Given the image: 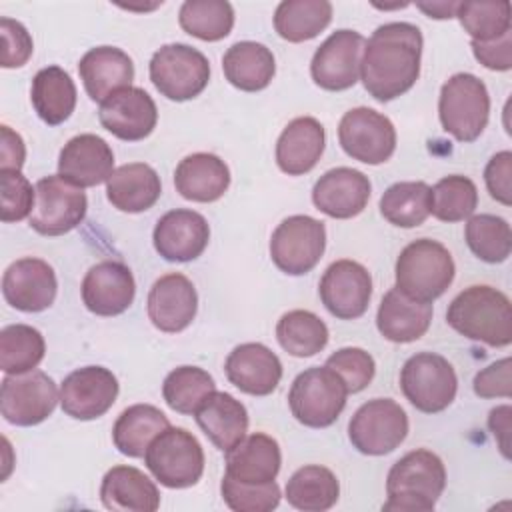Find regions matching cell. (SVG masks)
<instances>
[{
	"mask_svg": "<svg viewBox=\"0 0 512 512\" xmlns=\"http://www.w3.org/2000/svg\"><path fill=\"white\" fill-rule=\"evenodd\" d=\"M422 32L410 22L378 26L364 42L360 80L378 102H390L406 94L420 76Z\"/></svg>",
	"mask_w": 512,
	"mask_h": 512,
	"instance_id": "1",
	"label": "cell"
},
{
	"mask_svg": "<svg viewBox=\"0 0 512 512\" xmlns=\"http://www.w3.org/2000/svg\"><path fill=\"white\" fill-rule=\"evenodd\" d=\"M448 324L468 340L494 348L512 342V304L508 296L488 284L462 290L446 310Z\"/></svg>",
	"mask_w": 512,
	"mask_h": 512,
	"instance_id": "2",
	"label": "cell"
},
{
	"mask_svg": "<svg viewBox=\"0 0 512 512\" xmlns=\"http://www.w3.org/2000/svg\"><path fill=\"white\" fill-rule=\"evenodd\" d=\"M446 488V468L438 454L426 448L412 450L396 460L386 478L382 510L430 512Z\"/></svg>",
	"mask_w": 512,
	"mask_h": 512,
	"instance_id": "3",
	"label": "cell"
},
{
	"mask_svg": "<svg viewBox=\"0 0 512 512\" xmlns=\"http://www.w3.org/2000/svg\"><path fill=\"white\" fill-rule=\"evenodd\" d=\"M456 266L444 244L418 238L402 248L396 260V288L412 300L432 304L452 284Z\"/></svg>",
	"mask_w": 512,
	"mask_h": 512,
	"instance_id": "4",
	"label": "cell"
},
{
	"mask_svg": "<svg viewBox=\"0 0 512 512\" xmlns=\"http://www.w3.org/2000/svg\"><path fill=\"white\" fill-rule=\"evenodd\" d=\"M438 116L444 132L452 134L458 142H474L490 118L486 84L470 72L450 76L440 90Z\"/></svg>",
	"mask_w": 512,
	"mask_h": 512,
	"instance_id": "5",
	"label": "cell"
},
{
	"mask_svg": "<svg viewBox=\"0 0 512 512\" xmlns=\"http://www.w3.org/2000/svg\"><path fill=\"white\" fill-rule=\"evenodd\" d=\"M348 388L328 366H312L300 372L288 392L292 416L308 428H328L342 414Z\"/></svg>",
	"mask_w": 512,
	"mask_h": 512,
	"instance_id": "6",
	"label": "cell"
},
{
	"mask_svg": "<svg viewBox=\"0 0 512 512\" xmlns=\"http://www.w3.org/2000/svg\"><path fill=\"white\" fill-rule=\"evenodd\" d=\"M146 468L166 488H190L204 472V450L198 438L180 426L160 432L144 454Z\"/></svg>",
	"mask_w": 512,
	"mask_h": 512,
	"instance_id": "7",
	"label": "cell"
},
{
	"mask_svg": "<svg viewBox=\"0 0 512 512\" xmlns=\"http://www.w3.org/2000/svg\"><path fill=\"white\" fill-rule=\"evenodd\" d=\"M150 80L154 88L174 102L192 100L204 92L210 80L208 58L182 42L160 46L150 58Z\"/></svg>",
	"mask_w": 512,
	"mask_h": 512,
	"instance_id": "8",
	"label": "cell"
},
{
	"mask_svg": "<svg viewBox=\"0 0 512 512\" xmlns=\"http://www.w3.org/2000/svg\"><path fill=\"white\" fill-rule=\"evenodd\" d=\"M400 390L416 410L436 414L454 402L458 378L444 356L418 352L410 356L400 370Z\"/></svg>",
	"mask_w": 512,
	"mask_h": 512,
	"instance_id": "9",
	"label": "cell"
},
{
	"mask_svg": "<svg viewBox=\"0 0 512 512\" xmlns=\"http://www.w3.org/2000/svg\"><path fill=\"white\" fill-rule=\"evenodd\" d=\"M408 436V416L392 398H372L364 402L348 424L352 446L366 456L394 452Z\"/></svg>",
	"mask_w": 512,
	"mask_h": 512,
	"instance_id": "10",
	"label": "cell"
},
{
	"mask_svg": "<svg viewBox=\"0 0 512 512\" xmlns=\"http://www.w3.org/2000/svg\"><path fill=\"white\" fill-rule=\"evenodd\" d=\"M326 250V226L324 222L294 214L284 218L270 238V258L278 270L290 276H302L310 272Z\"/></svg>",
	"mask_w": 512,
	"mask_h": 512,
	"instance_id": "11",
	"label": "cell"
},
{
	"mask_svg": "<svg viewBox=\"0 0 512 512\" xmlns=\"http://www.w3.org/2000/svg\"><path fill=\"white\" fill-rule=\"evenodd\" d=\"M34 188L36 200L28 222L38 234L62 236L84 220L88 210L84 188L70 184L60 174L40 178Z\"/></svg>",
	"mask_w": 512,
	"mask_h": 512,
	"instance_id": "12",
	"label": "cell"
},
{
	"mask_svg": "<svg viewBox=\"0 0 512 512\" xmlns=\"http://www.w3.org/2000/svg\"><path fill=\"white\" fill-rule=\"evenodd\" d=\"M60 392L42 370L6 374L0 384V414L14 426H36L56 408Z\"/></svg>",
	"mask_w": 512,
	"mask_h": 512,
	"instance_id": "13",
	"label": "cell"
},
{
	"mask_svg": "<svg viewBox=\"0 0 512 512\" xmlns=\"http://www.w3.org/2000/svg\"><path fill=\"white\" fill-rule=\"evenodd\" d=\"M342 150L362 164H382L396 150V128L392 120L374 108L358 106L348 110L338 124Z\"/></svg>",
	"mask_w": 512,
	"mask_h": 512,
	"instance_id": "14",
	"label": "cell"
},
{
	"mask_svg": "<svg viewBox=\"0 0 512 512\" xmlns=\"http://www.w3.org/2000/svg\"><path fill=\"white\" fill-rule=\"evenodd\" d=\"M364 42V36L356 30L332 32L312 56L310 74L314 84L330 92L352 88L360 78Z\"/></svg>",
	"mask_w": 512,
	"mask_h": 512,
	"instance_id": "15",
	"label": "cell"
},
{
	"mask_svg": "<svg viewBox=\"0 0 512 512\" xmlns=\"http://www.w3.org/2000/svg\"><path fill=\"white\" fill-rule=\"evenodd\" d=\"M318 294L332 316L340 320H356L368 310L372 276L360 262L342 258L324 270Z\"/></svg>",
	"mask_w": 512,
	"mask_h": 512,
	"instance_id": "16",
	"label": "cell"
},
{
	"mask_svg": "<svg viewBox=\"0 0 512 512\" xmlns=\"http://www.w3.org/2000/svg\"><path fill=\"white\" fill-rule=\"evenodd\" d=\"M118 378L104 366H84L70 372L60 386V406L74 420L104 416L118 398Z\"/></svg>",
	"mask_w": 512,
	"mask_h": 512,
	"instance_id": "17",
	"label": "cell"
},
{
	"mask_svg": "<svg viewBox=\"0 0 512 512\" xmlns=\"http://www.w3.org/2000/svg\"><path fill=\"white\" fill-rule=\"evenodd\" d=\"M58 280L54 268L42 258H20L2 276L4 300L20 312H42L54 304Z\"/></svg>",
	"mask_w": 512,
	"mask_h": 512,
	"instance_id": "18",
	"label": "cell"
},
{
	"mask_svg": "<svg viewBox=\"0 0 512 512\" xmlns=\"http://www.w3.org/2000/svg\"><path fill=\"white\" fill-rule=\"evenodd\" d=\"M98 120L112 136L126 142H138L150 136L156 128L158 110L144 88L128 86L100 102Z\"/></svg>",
	"mask_w": 512,
	"mask_h": 512,
	"instance_id": "19",
	"label": "cell"
},
{
	"mask_svg": "<svg viewBox=\"0 0 512 512\" xmlns=\"http://www.w3.org/2000/svg\"><path fill=\"white\" fill-rule=\"evenodd\" d=\"M84 306L96 316H118L126 312L136 296L132 270L116 260L94 264L80 286Z\"/></svg>",
	"mask_w": 512,
	"mask_h": 512,
	"instance_id": "20",
	"label": "cell"
},
{
	"mask_svg": "<svg viewBox=\"0 0 512 512\" xmlns=\"http://www.w3.org/2000/svg\"><path fill=\"white\" fill-rule=\"evenodd\" d=\"M210 226L206 218L188 208H176L158 218L152 242L156 252L168 262L196 260L208 246Z\"/></svg>",
	"mask_w": 512,
	"mask_h": 512,
	"instance_id": "21",
	"label": "cell"
},
{
	"mask_svg": "<svg viewBox=\"0 0 512 512\" xmlns=\"http://www.w3.org/2000/svg\"><path fill=\"white\" fill-rule=\"evenodd\" d=\"M146 310L160 332H182L192 324L198 310V294L192 280L180 272L160 276L148 292Z\"/></svg>",
	"mask_w": 512,
	"mask_h": 512,
	"instance_id": "22",
	"label": "cell"
},
{
	"mask_svg": "<svg viewBox=\"0 0 512 512\" xmlns=\"http://www.w3.org/2000/svg\"><path fill=\"white\" fill-rule=\"evenodd\" d=\"M370 194L372 184L364 172L338 166L324 172L316 180L312 188V202L326 216L348 220L358 216L368 206Z\"/></svg>",
	"mask_w": 512,
	"mask_h": 512,
	"instance_id": "23",
	"label": "cell"
},
{
	"mask_svg": "<svg viewBox=\"0 0 512 512\" xmlns=\"http://www.w3.org/2000/svg\"><path fill=\"white\" fill-rule=\"evenodd\" d=\"M114 172V152L110 144L96 134H78L70 138L58 156V174L74 186L92 188Z\"/></svg>",
	"mask_w": 512,
	"mask_h": 512,
	"instance_id": "24",
	"label": "cell"
},
{
	"mask_svg": "<svg viewBox=\"0 0 512 512\" xmlns=\"http://www.w3.org/2000/svg\"><path fill=\"white\" fill-rule=\"evenodd\" d=\"M224 372L230 384L240 392L268 396L282 380V362L268 346L260 342H244L228 354Z\"/></svg>",
	"mask_w": 512,
	"mask_h": 512,
	"instance_id": "25",
	"label": "cell"
},
{
	"mask_svg": "<svg viewBox=\"0 0 512 512\" xmlns=\"http://www.w3.org/2000/svg\"><path fill=\"white\" fill-rule=\"evenodd\" d=\"M78 74L90 100L104 102L110 94L132 86L134 62L116 46H96L80 58Z\"/></svg>",
	"mask_w": 512,
	"mask_h": 512,
	"instance_id": "26",
	"label": "cell"
},
{
	"mask_svg": "<svg viewBox=\"0 0 512 512\" xmlns=\"http://www.w3.org/2000/svg\"><path fill=\"white\" fill-rule=\"evenodd\" d=\"M226 454V476L242 484H268L274 482L280 466L282 454L278 442L264 434L254 432L244 436L232 450Z\"/></svg>",
	"mask_w": 512,
	"mask_h": 512,
	"instance_id": "27",
	"label": "cell"
},
{
	"mask_svg": "<svg viewBox=\"0 0 512 512\" xmlns=\"http://www.w3.org/2000/svg\"><path fill=\"white\" fill-rule=\"evenodd\" d=\"M324 144L326 132L316 118H294L278 136L276 164L288 176H302L318 164Z\"/></svg>",
	"mask_w": 512,
	"mask_h": 512,
	"instance_id": "28",
	"label": "cell"
},
{
	"mask_svg": "<svg viewBox=\"0 0 512 512\" xmlns=\"http://www.w3.org/2000/svg\"><path fill=\"white\" fill-rule=\"evenodd\" d=\"M176 192L192 202H216L230 186L228 164L210 152H194L174 170Z\"/></svg>",
	"mask_w": 512,
	"mask_h": 512,
	"instance_id": "29",
	"label": "cell"
},
{
	"mask_svg": "<svg viewBox=\"0 0 512 512\" xmlns=\"http://www.w3.org/2000/svg\"><path fill=\"white\" fill-rule=\"evenodd\" d=\"M432 314V304L412 300L394 286L380 300L376 312V326L386 340L396 344H408L428 332Z\"/></svg>",
	"mask_w": 512,
	"mask_h": 512,
	"instance_id": "30",
	"label": "cell"
},
{
	"mask_svg": "<svg viewBox=\"0 0 512 512\" xmlns=\"http://www.w3.org/2000/svg\"><path fill=\"white\" fill-rule=\"evenodd\" d=\"M192 416L206 438L222 452L232 450L248 432L246 406L228 392L214 390Z\"/></svg>",
	"mask_w": 512,
	"mask_h": 512,
	"instance_id": "31",
	"label": "cell"
},
{
	"mask_svg": "<svg viewBox=\"0 0 512 512\" xmlns=\"http://www.w3.org/2000/svg\"><path fill=\"white\" fill-rule=\"evenodd\" d=\"M100 500L116 512H154L160 506V492L142 470L120 464L104 474Z\"/></svg>",
	"mask_w": 512,
	"mask_h": 512,
	"instance_id": "32",
	"label": "cell"
},
{
	"mask_svg": "<svg viewBox=\"0 0 512 512\" xmlns=\"http://www.w3.org/2000/svg\"><path fill=\"white\" fill-rule=\"evenodd\" d=\"M162 194L158 172L144 162H130L114 168L106 180L108 202L128 214H138L152 208Z\"/></svg>",
	"mask_w": 512,
	"mask_h": 512,
	"instance_id": "33",
	"label": "cell"
},
{
	"mask_svg": "<svg viewBox=\"0 0 512 512\" xmlns=\"http://www.w3.org/2000/svg\"><path fill=\"white\" fill-rule=\"evenodd\" d=\"M222 70L234 88L242 92H258L272 82L276 60L272 50L264 44L242 40L224 52Z\"/></svg>",
	"mask_w": 512,
	"mask_h": 512,
	"instance_id": "34",
	"label": "cell"
},
{
	"mask_svg": "<svg viewBox=\"0 0 512 512\" xmlns=\"http://www.w3.org/2000/svg\"><path fill=\"white\" fill-rule=\"evenodd\" d=\"M30 100L42 122L58 126L66 122L76 108L74 80L64 68L46 66L32 78Z\"/></svg>",
	"mask_w": 512,
	"mask_h": 512,
	"instance_id": "35",
	"label": "cell"
},
{
	"mask_svg": "<svg viewBox=\"0 0 512 512\" xmlns=\"http://www.w3.org/2000/svg\"><path fill=\"white\" fill-rule=\"evenodd\" d=\"M170 426L166 414L152 404H132L120 412L112 426V442L120 454L142 458L150 442Z\"/></svg>",
	"mask_w": 512,
	"mask_h": 512,
	"instance_id": "36",
	"label": "cell"
},
{
	"mask_svg": "<svg viewBox=\"0 0 512 512\" xmlns=\"http://www.w3.org/2000/svg\"><path fill=\"white\" fill-rule=\"evenodd\" d=\"M340 496V484L334 472L320 464L298 468L286 482V500L302 512L330 510Z\"/></svg>",
	"mask_w": 512,
	"mask_h": 512,
	"instance_id": "37",
	"label": "cell"
},
{
	"mask_svg": "<svg viewBox=\"0 0 512 512\" xmlns=\"http://www.w3.org/2000/svg\"><path fill=\"white\" fill-rule=\"evenodd\" d=\"M332 20L328 0H284L274 12V30L288 42L316 38Z\"/></svg>",
	"mask_w": 512,
	"mask_h": 512,
	"instance_id": "38",
	"label": "cell"
},
{
	"mask_svg": "<svg viewBox=\"0 0 512 512\" xmlns=\"http://www.w3.org/2000/svg\"><path fill=\"white\" fill-rule=\"evenodd\" d=\"M432 192L426 182H396L380 196V214L392 226L416 228L430 216Z\"/></svg>",
	"mask_w": 512,
	"mask_h": 512,
	"instance_id": "39",
	"label": "cell"
},
{
	"mask_svg": "<svg viewBox=\"0 0 512 512\" xmlns=\"http://www.w3.org/2000/svg\"><path fill=\"white\" fill-rule=\"evenodd\" d=\"M278 344L296 358H308L322 352L330 332L320 316L310 310H290L276 324Z\"/></svg>",
	"mask_w": 512,
	"mask_h": 512,
	"instance_id": "40",
	"label": "cell"
},
{
	"mask_svg": "<svg viewBox=\"0 0 512 512\" xmlns=\"http://www.w3.org/2000/svg\"><path fill=\"white\" fill-rule=\"evenodd\" d=\"M180 28L204 42H218L232 32L234 8L226 0H186L178 12Z\"/></svg>",
	"mask_w": 512,
	"mask_h": 512,
	"instance_id": "41",
	"label": "cell"
},
{
	"mask_svg": "<svg viewBox=\"0 0 512 512\" xmlns=\"http://www.w3.org/2000/svg\"><path fill=\"white\" fill-rule=\"evenodd\" d=\"M44 354V336L34 326L10 324L0 330V368L4 374L32 372Z\"/></svg>",
	"mask_w": 512,
	"mask_h": 512,
	"instance_id": "42",
	"label": "cell"
},
{
	"mask_svg": "<svg viewBox=\"0 0 512 512\" xmlns=\"http://www.w3.org/2000/svg\"><path fill=\"white\" fill-rule=\"evenodd\" d=\"M464 238L472 254L488 264L504 262L512 250L510 224L496 214L470 216L464 228Z\"/></svg>",
	"mask_w": 512,
	"mask_h": 512,
	"instance_id": "43",
	"label": "cell"
},
{
	"mask_svg": "<svg viewBox=\"0 0 512 512\" xmlns=\"http://www.w3.org/2000/svg\"><path fill=\"white\" fill-rule=\"evenodd\" d=\"M214 390V378L198 366H178L162 384L164 402L178 414H194Z\"/></svg>",
	"mask_w": 512,
	"mask_h": 512,
	"instance_id": "44",
	"label": "cell"
},
{
	"mask_svg": "<svg viewBox=\"0 0 512 512\" xmlns=\"http://www.w3.org/2000/svg\"><path fill=\"white\" fill-rule=\"evenodd\" d=\"M430 192V214L442 222H460L470 218L478 206V188L468 176H444L430 188Z\"/></svg>",
	"mask_w": 512,
	"mask_h": 512,
	"instance_id": "45",
	"label": "cell"
},
{
	"mask_svg": "<svg viewBox=\"0 0 512 512\" xmlns=\"http://www.w3.org/2000/svg\"><path fill=\"white\" fill-rule=\"evenodd\" d=\"M456 18L476 42H490L510 32L508 2H458Z\"/></svg>",
	"mask_w": 512,
	"mask_h": 512,
	"instance_id": "46",
	"label": "cell"
},
{
	"mask_svg": "<svg viewBox=\"0 0 512 512\" xmlns=\"http://www.w3.org/2000/svg\"><path fill=\"white\" fill-rule=\"evenodd\" d=\"M226 506L234 512H270L280 504V486L268 484H242L224 474L220 484Z\"/></svg>",
	"mask_w": 512,
	"mask_h": 512,
	"instance_id": "47",
	"label": "cell"
},
{
	"mask_svg": "<svg viewBox=\"0 0 512 512\" xmlns=\"http://www.w3.org/2000/svg\"><path fill=\"white\" fill-rule=\"evenodd\" d=\"M324 366L332 368L342 378V382L348 388V394L364 390L376 374L374 358L364 348L358 346H346L336 350L334 354L328 356Z\"/></svg>",
	"mask_w": 512,
	"mask_h": 512,
	"instance_id": "48",
	"label": "cell"
},
{
	"mask_svg": "<svg viewBox=\"0 0 512 512\" xmlns=\"http://www.w3.org/2000/svg\"><path fill=\"white\" fill-rule=\"evenodd\" d=\"M2 184V222H20L32 214L36 188L28 182V178L20 170H0Z\"/></svg>",
	"mask_w": 512,
	"mask_h": 512,
	"instance_id": "49",
	"label": "cell"
},
{
	"mask_svg": "<svg viewBox=\"0 0 512 512\" xmlns=\"http://www.w3.org/2000/svg\"><path fill=\"white\" fill-rule=\"evenodd\" d=\"M0 34H2V58L0 66L2 68H20L24 66L32 52H34V42L26 26L18 20L12 18H0Z\"/></svg>",
	"mask_w": 512,
	"mask_h": 512,
	"instance_id": "50",
	"label": "cell"
},
{
	"mask_svg": "<svg viewBox=\"0 0 512 512\" xmlns=\"http://www.w3.org/2000/svg\"><path fill=\"white\" fill-rule=\"evenodd\" d=\"M474 394L480 398H510L512 394V360L506 356L492 362L474 376Z\"/></svg>",
	"mask_w": 512,
	"mask_h": 512,
	"instance_id": "51",
	"label": "cell"
},
{
	"mask_svg": "<svg viewBox=\"0 0 512 512\" xmlns=\"http://www.w3.org/2000/svg\"><path fill=\"white\" fill-rule=\"evenodd\" d=\"M484 182L490 196L496 202L504 206L512 204V152L510 150L496 152L488 160L484 168Z\"/></svg>",
	"mask_w": 512,
	"mask_h": 512,
	"instance_id": "52",
	"label": "cell"
},
{
	"mask_svg": "<svg viewBox=\"0 0 512 512\" xmlns=\"http://www.w3.org/2000/svg\"><path fill=\"white\" fill-rule=\"evenodd\" d=\"M474 58L488 70L506 72L512 68V32L490 40V42H470Z\"/></svg>",
	"mask_w": 512,
	"mask_h": 512,
	"instance_id": "53",
	"label": "cell"
},
{
	"mask_svg": "<svg viewBox=\"0 0 512 512\" xmlns=\"http://www.w3.org/2000/svg\"><path fill=\"white\" fill-rule=\"evenodd\" d=\"M2 144H0V170H20L26 158V146L18 132L2 124Z\"/></svg>",
	"mask_w": 512,
	"mask_h": 512,
	"instance_id": "54",
	"label": "cell"
},
{
	"mask_svg": "<svg viewBox=\"0 0 512 512\" xmlns=\"http://www.w3.org/2000/svg\"><path fill=\"white\" fill-rule=\"evenodd\" d=\"M510 414H512V408L508 404L496 406L488 414V428L496 438L504 458H510V450H508L510 448Z\"/></svg>",
	"mask_w": 512,
	"mask_h": 512,
	"instance_id": "55",
	"label": "cell"
},
{
	"mask_svg": "<svg viewBox=\"0 0 512 512\" xmlns=\"http://www.w3.org/2000/svg\"><path fill=\"white\" fill-rule=\"evenodd\" d=\"M416 8L422 10L428 18L446 20V18L456 16L458 2H416Z\"/></svg>",
	"mask_w": 512,
	"mask_h": 512,
	"instance_id": "56",
	"label": "cell"
}]
</instances>
